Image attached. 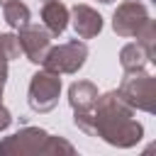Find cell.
I'll use <instances>...</instances> for the list:
<instances>
[{"label":"cell","instance_id":"obj_1","mask_svg":"<svg viewBox=\"0 0 156 156\" xmlns=\"http://www.w3.org/2000/svg\"><path fill=\"white\" fill-rule=\"evenodd\" d=\"M73 124L83 134L100 136L117 149H132L144 136L141 122L134 119V110L119 98L117 90L98 95L90 112H73Z\"/></svg>","mask_w":156,"mask_h":156},{"label":"cell","instance_id":"obj_2","mask_svg":"<svg viewBox=\"0 0 156 156\" xmlns=\"http://www.w3.org/2000/svg\"><path fill=\"white\" fill-rule=\"evenodd\" d=\"M2 156H37V154H76V146L66 136H54L41 127H22L0 139Z\"/></svg>","mask_w":156,"mask_h":156},{"label":"cell","instance_id":"obj_3","mask_svg":"<svg viewBox=\"0 0 156 156\" xmlns=\"http://www.w3.org/2000/svg\"><path fill=\"white\" fill-rule=\"evenodd\" d=\"M117 93L132 110H141V112L156 110V78L144 68L124 71Z\"/></svg>","mask_w":156,"mask_h":156},{"label":"cell","instance_id":"obj_4","mask_svg":"<svg viewBox=\"0 0 156 156\" xmlns=\"http://www.w3.org/2000/svg\"><path fill=\"white\" fill-rule=\"evenodd\" d=\"M58 95H61V73L41 68L32 76L29 90H27V102L34 112H39V115L51 112L58 105Z\"/></svg>","mask_w":156,"mask_h":156},{"label":"cell","instance_id":"obj_5","mask_svg":"<svg viewBox=\"0 0 156 156\" xmlns=\"http://www.w3.org/2000/svg\"><path fill=\"white\" fill-rule=\"evenodd\" d=\"M88 58V44L83 39H71L58 46H49L41 66L56 73H78L85 66Z\"/></svg>","mask_w":156,"mask_h":156},{"label":"cell","instance_id":"obj_6","mask_svg":"<svg viewBox=\"0 0 156 156\" xmlns=\"http://www.w3.org/2000/svg\"><path fill=\"white\" fill-rule=\"evenodd\" d=\"M15 37H17L20 51L27 56V61H32V63H41L44 61V56H46V51L51 46V34H49V29L44 24L27 22V24L17 27Z\"/></svg>","mask_w":156,"mask_h":156},{"label":"cell","instance_id":"obj_7","mask_svg":"<svg viewBox=\"0 0 156 156\" xmlns=\"http://www.w3.org/2000/svg\"><path fill=\"white\" fill-rule=\"evenodd\" d=\"M149 20V7L139 0H127L112 12V29L117 37H134Z\"/></svg>","mask_w":156,"mask_h":156},{"label":"cell","instance_id":"obj_8","mask_svg":"<svg viewBox=\"0 0 156 156\" xmlns=\"http://www.w3.org/2000/svg\"><path fill=\"white\" fill-rule=\"evenodd\" d=\"M68 22L73 24L78 39H93L102 32V15L95 7L83 5V2H76L68 10Z\"/></svg>","mask_w":156,"mask_h":156},{"label":"cell","instance_id":"obj_9","mask_svg":"<svg viewBox=\"0 0 156 156\" xmlns=\"http://www.w3.org/2000/svg\"><path fill=\"white\" fill-rule=\"evenodd\" d=\"M98 85L90 80H76L68 88V102L73 112H90L95 100H98Z\"/></svg>","mask_w":156,"mask_h":156},{"label":"cell","instance_id":"obj_10","mask_svg":"<svg viewBox=\"0 0 156 156\" xmlns=\"http://www.w3.org/2000/svg\"><path fill=\"white\" fill-rule=\"evenodd\" d=\"M41 24L49 29L51 37H58L68 27V7L61 0H46L41 7Z\"/></svg>","mask_w":156,"mask_h":156},{"label":"cell","instance_id":"obj_11","mask_svg":"<svg viewBox=\"0 0 156 156\" xmlns=\"http://www.w3.org/2000/svg\"><path fill=\"white\" fill-rule=\"evenodd\" d=\"M146 63H149V56L136 41L124 44L119 49V66L124 71H139V68H146Z\"/></svg>","mask_w":156,"mask_h":156},{"label":"cell","instance_id":"obj_12","mask_svg":"<svg viewBox=\"0 0 156 156\" xmlns=\"http://www.w3.org/2000/svg\"><path fill=\"white\" fill-rule=\"evenodd\" d=\"M2 17L12 29H17V27H22V24H27L32 20V12L22 0H7L2 5Z\"/></svg>","mask_w":156,"mask_h":156},{"label":"cell","instance_id":"obj_13","mask_svg":"<svg viewBox=\"0 0 156 156\" xmlns=\"http://www.w3.org/2000/svg\"><path fill=\"white\" fill-rule=\"evenodd\" d=\"M136 37V44L146 51V56H149V63H154L156 61V51H154V44H156V24H154V20L149 17L144 24H141V29L134 34Z\"/></svg>","mask_w":156,"mask_h":156},{"label":"cell","instance_id":"obj_14","mask_svg":"<svg viewBox=\"0 0 156 156\" xmlns=\"http://www.w3.org/2000/svg\"><path fill=\"white\" fill-rule=\"evenodd\" d=\"M20 44H17V37L15 34H0V56L12 61V58H20Z\"/></svg>","mask_w":156,"mask_h":156},{"label":"cell","instance_id":"obj_15","mask_svg":"<svg viewBox=\"0 0 156 156\" xmlns=\"http://www.w3.org/2000/svg\"><path fill=\"white\" fill-rule=\"evenodd\" d=\"M10 124H12V115H10V110L0 102V132H5Z\"/></svg>","mask_w":156,"mask_h":156},{"label":"cell","instance_id":"obj_16","mask_svg":"<svg viewBox=\"0 0 156 156\" xmlns=\"http://www.w3.org/2000/svg\"><path fill=\"white\" fill-rule=\"evenodd\" d=\"M7 58H2L0 56V88H5V83H7Z\"/></svg>","mask_w":156,"mask_h":156},{"label":"cell","instance_id":"obj_17","mask_svg":"<svg viewBox=\"0 0 156 156\" xmlns=\"http://www.w3.org/2000/svg\"><path fill=\"white\" fill-rule=\"evenodd\" d=\"M98 2H102V5H110V2H115V0H98Z\"/></svg>","mask_w":156,"mask_h":156},{"label":"cell","instance_id":"obj_18","mask_svg":"<svg viewBox=\"0 0 156 156\" xmlns=\"http://www.w3.org/2000/svg\"><path fill=\"white\" fill-rule=\"evenodd\" d=\"M0 102H2V88H0Z\"/></svg>","mask_w":156,"mask_h":156},{"label":"cell","instance_id":"obj_19","mask_svg":"<svg viewBox=\"0 0 156 156\" xmlns=\"http://www.w3.org/2000/svg\"><path fill=\"white\" fill-rule=\"evenodd\" d=\"M5 2H7V0H0V7H2V5H5Z\"/></svg>","mask_w":156,"mask_h":156},{"label":"cell","instance_id":"obj_20","mask_svg":"<svg viewBox=\"0 0 156 156\" xmlns=\"http://www.w3.org/2000/svg\"><path fill=\"white\" fill-rule=\"evenodd\" d=\"M44 2H46V0H44Z\"/></svg>","mask_w":156,"mask_h":156}]
</instances>
